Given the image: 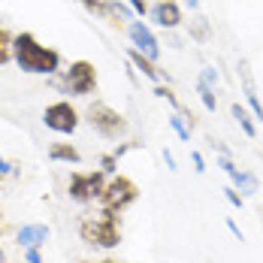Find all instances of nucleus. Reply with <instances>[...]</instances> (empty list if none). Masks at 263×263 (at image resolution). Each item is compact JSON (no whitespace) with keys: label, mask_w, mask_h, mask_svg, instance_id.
Returning <instances> with one entry per match:
<instances>
[{"label":"nucleus","mask_w":263,"mask_h":263,"mask_svg":"<svg viewBox=\"0 0 263 263\" xmlns=\"http://www.w3.org/2000/svg\"><path fill=\"white\" fill-rule=\"evenodd\" d=\"M12 61L25 70V73H33V76H54L61 70V54L43 46L30 30H22L15 33L12 40Z\"/></svg>","instance_id":"nucleus-1"},{"label":"nucleus","mask_w":263,"mask_h":263,"mask_svg":"<svg viewBox=\"0 0 263 263\" xmlns=\"http://www.w3.org/2000/svg\"><path fill=\"white\" fill-rule=\"evenodd\" d=\"M79 236L85 245H94V248H118L121 245V224H118V215L115 212L100 209L97 215L85 218L79 224Z\"/></svg>","instance_id":"nucleus-2"},{"label":"nucleus","mask_w":263,"mask_h":263,"mask_svg":"<svg viewBox=\"0 0 263 263\" xmlns=\"http://www.w3.org/2000/svg\"><path fill=\"white\" fill-rule=\"evenodd\" d=\"M85 121L94 127V133H100L103 139L109 142H115V139H124L127 133H130V124H127V118L118 112V109H112L109 103H91L88 106V112H85Z\"/></svg>","instance_id":"nucleus-3"},{"label":"nucleus","mask_w":263,"mask_h":263,"mask_svg":"<svg viewBox=\"0 0 263 263\" xmlns=\"http://www.w3.org/2000/svg\"><path fill=\"white\" fill-rule=\"evenodd\" d=\"M136 200H139V187H136V182L127 179V176H112V179L106 182L103 194H100V209L121 215L124 209H130Z\"/></svg>","instance_id":"nucleus-4"},{"label":"nucleus","mask_w":263,"mask_h":263,"mask_svg":"<svg viewBox=\"0 0 263 263\" xmlns=\"http://www.w3.org/2000/svg\"><path fill=\"white\" fill-rule=\"evenodd\" d=\"M106 187V173L103 170H94V173H73L70 176V184H67V194L73 203L79 206H88L94 200H100Z\"/></svg>","instance_id":"nucleus-5"},{"label":"nucleus","mask_w":263,"mask_h":263,"mask_svg":"<svg viewBox=\"0 0 263 263\" xmlns=\"http://www.w3.org/2000/svg\"><path fill=\"white\" fill-rule=\"evenodd\" d=\"M58 88H64L73 97H88L97 88V67L91 61H73L70 70L64 73V82H58Z\"/></svg>","instance_id":"nucleus-6"},{"label":"nucleus","mask_w":263,"mask_h":263,"mask_svg":"<svg viewBox=\"0 0 263 263\" xmlns=\"http://www.w3.org/2000/svg\"><path fill=\"white\" fill-rule=\"evenodd\" d=\"M79 121L82 118H79V112H76V106H70L67 100H58V103L46 106V112H43V124L52 133H61V136L76 133Z\"/></svg>","instance_id":"nucleus-7"},{"label":"nucleus","mask_w":263,"mask_h":263,"mask_svg":"<svg viewBox=\"0 0 263 263\" xmlns=\"http://www.w3.org/2000/svg\"><path fill=\"white\" fill-rule=\"evenodd\" d=\"M127 36H130V43H133V49H136V52H142L148 61H155V64H158L160 43H158V36L152 33V27L145 25L142 18H133L130 25H127Z\"/></svg>","instance_id":"nucleus-8"},{"label":"nucleus","mask_w":263,"mask_h":263,"mask_svg":"<svg viewBox=\"0 0 263 263\" xmlns=\"http://www.w3.org/2000/svg\"><path fill=\"white\" fill-rule=\"evenodd\" d=\"M152 22L163 30H176V27L182 25V9H179V3L176 0H158L155 6H152Z\"/></svg>","instance_id":"nucleus-9"},{"label":"nucleus","mask_w":263,"mask_h":263,"mask_svg":"<svg viewBox=\"0 0 263 263\" xmlns=\"http://www.w3.org/2000/svg\"><path fill=\"white\" fill-rule=\"evenodd\" d=\"M127 61H130L133 70H139V73H142V76H145L148 82H155V85H160L163 79L170 82V76H166L163 70H158V64H155V61H148V58H145L142 52H136V49H127Z\"/></svg>","instance_id":"nucleus-10"},{"label":"nucleus","mask_w":263,"mask_h":263,"mask_svg":"<svg viewBox=\"0 0 263 263\" xmlns=\"http://www.w3.org/2000/svg\"><path fill=\"white\" fill-rule=\"evenodd\" d=\"M49 236H52V230H49L46 224H25V227L18 230L15 242H18L22 248H43V245L49 242Z\"/></svg>","instance_id":"nucleus-11"},{"label":"nucleus","mask_w":263,"mask_h":263,"mask_svg":"<svg viewBox=\"0 0 263 263\" xmlns=\"http://www.w3.org/2000/svg\"><path fill=\"white\" fill-rule=\"evenodd\" d=\"M239 79H242V91H245V100L251 106V115L263 121V103L260 97H257V88H254V79H251V73H248V64L245 61H239Z\"/></svg>","instance_id":"nucleus-12"},{"label":"nucleus","mask_w":263,"mask_h":263,"mask_svg":"<svg viewBox=\"0 0 263 263\" xmlns=\"http://www.w3.org/2000/svg\"><path fill=\"white\" fill-rule=\"evenodd\" d=\"M49 158L58 160V163H82V155L79 148L73 145V142H52V148H49Z\"/></svg>","instance_id":"nucleus-13"},{"label":"nucleus","mask_w":263,"mask_h":263,"mask_svg":"<svg viewBox=\"0 0 263 263\" xmlns=\"http://www.w3.org/2000/svg\"><path fill=\"white\" fill-rule=\"evenodd\" d=\"M230 182H233V187H236L242 197H254V194L260 191L257 176H254V173H245V170H236V173L230 176Z\"/></svg>","instance_id":"nucleus-14"},{"label":"nucleus","mask_w":263,"mask_h":263,"mask_svg":"<svg viewBox=\"0 0 263 263\" xmlns=\"http://www.w3.org/2000/svg\"><path fill=\"white\" fill-rule=\"evenodd\" d=\"M230 115L236 118V124L242 127V133H245L248 139H254V136H257V127H254V121H251L254 115H248V109H245V106L233 103V106H230Z\"/></svg>","instance_id":"nucleus-15"},{"label":"nucleus","mask_w":263,"mask_h":263,"mask_svg":"<svg viewBox=\"0 0 263 263\" xmlns=\"http://www.w3.org/2000/svg\"><path fill=\"white\" fill-rule=\"evenodd\" d=\"M12 40H15V33H9L6 27H0V67L12 61Z\"/></svg>","instance_id":"nucleus-16"},{"label":"nucleus","mask_w":263,"mask_h":263,"mask_svg":"<svg viewBox=\"0 0 263 263\" xmlns=\"http://www.w3.org/2000/svg\"><path fill=\"white\" fill-rule=\"evenodd\" d=\"M170 127L176 130V136H179L182 142H191V127H187V121H184V115H182V112L170 115Z\"/></svg>","instance_id":"nucleus-17"},{"label":"nucleus","mask_w":263,"mask_h":263,"mask_svg":"<svg viewBox=\"0 0 263 263\" xmlns=\"http://www.w3.org/2000/svg\"><path fill=\"white\" fill-rule=\"evenodd\" d=\"M197 94H200V100H203V106H206L209 112H215V109H218V97H215V88H209L206 82H197Z\"/></svg>","instance_id":"nucleus-18"},{"label":"nucleus","mask_w":263,"mask_h":263,"mask_svg":"<svg viewBox=\"0 0 263 263\" xmlns=\"http://www.w3.org/2000/svg\"><path fill=\"white\" fill-rule=\"evenodd\" d=\"M191 40H197V43H206V40H209V22H206L203 15L191 22Z\"/></svg>","instance_id":"nucleus-19"},{"label":"nucleus","mask_w":263,"mask_h":263,"mask_svg":"<svg viewBox=\"0 0 263 263\" xmlns=\"http://www.w3.org/2000/svg\"><path fill=\"white\" fill-rule=\"evenodd\" d=\"M85 6V12L97 15V18H109V9H106V0H76Z\"/></svg>","instance_id":"nucleus-20"},{"label":"nucleus","mask_w":263,"mask_h":263,"mask_svg":"<svg viewBox=\"0 0 263 263\" xmlns=\"http://www.w3.org/2000/svg\"><path fill=\"white\" fill-rule=\"evenodd\" d=\"M155 97H163V100H170L176 112H182V109H184V106L179 103V97L173 94V88H170V85H163V82H160V85H155Z\"/></svg>","instance_id":"nucleus-21"},{"label":"nucleus","mask_w":263,"mask_h":263,"mask_svg":"<svg viewBox=\"0 0 263 263\" xmlns=\"http://www.w3.org/2000/svg\"><path fill=\"white\" fill-rule=\"evenodd\" d=\"M224 197H227V203H230L233 209H242V206H245V197L239 194L233 184H227V187H224Z\"/></svg>","instance_id":"nucleus-22"},{"label":"nucleus","mask_w":263,"mask_h":263,"mask_svg":"<svg viewBox=\"0 0 263 263\" xmlns=\"http://www.w3.org/2000/svg\"><path fill=\"white\" fill-rule=\"evenodd\" d=\"M100 170H103L106 176H112V173L118 170V158H115V155H103V158H100Z\"/></svg>","instance_id":"nucleus-23"},{"label":"nucleus","mask_w":263,"mask_h":263,"mask_svg":"<svg viewBox=\"0 0 263 263\" xmlns=\"http://www.w3.org/2000/svg\"><path fill=\"white\" fill-rule=\"evenodd\" d=\"M200 82H206L209 88H215V85H218V70H215V67H203V73H200Z\"/></svg>","instance_id":"nucleus-24"},{"label":"nucleus","mask_w":263,"mask_h":263,"mask_svg":"<svg viewBox=\"0 0 263 263\" xmlns=\"http://www.w3.org/2000/svg\"><path fill=\"white\" fill-rule=\"evenodd\" d=\"M127 3H130V9L136 12V18H142V15H148V12H152L145 0H127Z\"/></svg>","instance_id":"nucleus-25"},{"label":"nucleus","mask_w":263,"mask_h":263,"mask_svg":"<svg viewBox=\"0 0 263 263\" xmlns=\"http://www.w3.org/2000/svg\"><path fill=\"white\" fill-rule=\"evenodd\" d=\"M191 160H194V170L203 176V173H206V160H203V155H200V152H191Z\"/></svg>","instance_id":"nucleus-26"},{"label":"nucleus","mask_w":263,"mask_h":263,"mask_svg":"<svg viewBox=\"0 0 263 263\" xmlns=\"http://www.w3.org/2000/svg\"><path fill=\"white\" fill-rule=\"evenodd\" d=\"M25 260H27V263H43L40 248H25Z\"/></svg>","instance_id":"nucleus-27"},{"label":"nucleus","mask_w":263,"mask_h":263,"mask_svg":"<svg viewBox=\"0 0 263 263\" xmlns=\"http://www.w3.org/2000/svg\"><path fill=\"white\" fill-rule=\"evenodd\" d=\"M218 166H221L227 176H233V173H236V163H233L230 158H218Z\"/></svg>","instance_id":"nucleus-28"},{"label":"nucleus","mask_w":263,"mask_h":263,"mask_svg":"<svg viewBox=\"0 0 263 263\" xmlns=\"http://www.w3.org/2000/svg\"><path fill=\"white\" fill-rule=\"evenodd\" d=\"M227 230H230V233H233V236H236L239 242L245 239V236H242V230H239V224H236V221H233V218H227Z\"/></svg>","instance_id":"nucleus-29"},{"label":"nucleus","mask_w":263,"mask_h":263,"mask_svg":"<svg viewBox=\"0 0 263 263\" xmlns=\"http://www.w3.org/2000/svg\"><path fill=\"white\" fill-rule=\"evenodd\" d=\"M9 173H15V166H12L6 158H0V176H9Z\"/></svg>","instance_id":"nucleus-30"},{"label":"nucleus","mask_w":263,"mask_h":263,"mask_svg":"<svg viewBox=\"0 0 263 263\" xmlns=\"http://www.w3.org/2000/svg\"><path fill=\"white\" fill-rule=\"evenodd\" d=\"M163 160H166V166H170V170H176V158H173V152H166V148H163Z\"/></svg>","instance_id":"nucleus-31"},{"label":"nucleus","mask_w":263,"mask_h":263,"mask_svg":"<svg viewBox=\"0 0 263 263\" xmlns=\"http://www.w3.org/2000/svg\"><path fill=\"white\" fill-rule=\"evenodd\" d=\"M79 263H118V260H112V257H103V260H79Z\"/></svg>","instance_id":"nucleus-32"},{"label":"nucleus","mask_w":263,"mask_h":263,"mask_svg":"<svg viewBox=\"0 0 263 263\" xmlns=\"http://www.w3.org/2000/svg\"><path fill=\"white\" fill-rule=\"evenodd\" d=\"M187 6H191V9H200V0H187Z\"/></svg>","instance_id":"nucleus-33"},{"label":"nucleus","mask_w":263,"mask_h":263,"mask_svg":"<svg viewBox=\"0 0 263 263\" xmlns=\"http://www.w3.org/2000/svg\"><path fill=\"white\" fill-rule=\"evenodd\" d=\"M0 263H6V254H3V248H0Z\"/></svg>","instance_id":"nucleus-34"}]
</instances>
